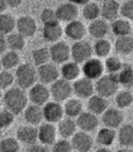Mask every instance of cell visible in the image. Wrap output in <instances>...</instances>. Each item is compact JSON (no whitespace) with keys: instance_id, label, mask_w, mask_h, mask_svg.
<instances>
[{"instance_id":"obj_54","label":"cell","mask_w":133,"mask_h":152,"mask_svg":"<svg viewBox=\"0 0 133 152\" xmlns=\"http://www.w3.org/2000/svg\"><path fill=\"white\" fill-rule=\"evenodd\" d=\"M2 138V129H0V140Z\"/></svg>"},{"instance_id":"obj_14","label":"cell","mask_w":133,"mask_h":152,"mask_svg":"<svg viewBox=\"0 0 133 152\" xmlns=\"http://www.w3.org/2000/svg\"><path fill=\"white\" fill-rule=\"evenodd\" d=\"M58 133L55 124L51 122H44L37 128V140L45 146H52L56 140Z\"/></svg>"},{"instance_id":"obj_24","label":"cell","mask_w":133,"mask_h":152,"mask_svg":"<svg viewBox=\"0 0 133 152\" xmlns=\"http://www.w3.org/2000/svg\"><path fill=\"white\" fill-rule=\"evenodd\" d=\"M56 124H57L56 126L57 133H58V135L61 138L71 139L74 135V133L78 130L75 120L66 116L64 117Z\"/></svg>"},{"instance_id":"obj_57","label":"cell","mask_w":133,"mask_h":152,"mask_svg":"<svg viewBox=\"0 0 133 152\" xmlns=\"http://www.w3.org/2000/svg\"><path fill=\"white\" fill-rule=\"evenodd\" d=\"M119 1H121L122 2V1H125V0H119Z\"/></svg>"},{"instance_id":"obj_34","label":"cell","mask_w":133,"mask_h":152,"mask_svg":"<svg viewBox=\"0 0 133 152\" xmlns=\"http://www.w3.org/2000/svg\"><path fill=\"white\" fill-rule=\"evenodd\" d=\"M112 49H113L112 44L106 37L96 39L94 44L92 45L93 53L100 59L106 58L108 55L111 53Z\"/></svg>"},{"instance_id":"obj_15","label":"cell","mask_w":133,"mask_h":152,"mask_svg":"<svg viewBox=\"0 0 133 152\" xmlns=\"http://www.w3.org/2000/svg\"><path fill=\"white\" fill-rule=\"evenodd\" d=\"M57 20L63 23H69L77 19L80 15V10L77 5L70 1L60 4L55 9Z\"/></svg>"},{"instance_id":"obj_3","label":"cell","mask_w":133,"mask_h":152,"mask_svg":"<svg viewBox=\"0 0 133 152\" xmlns=\"http://www.w3.org/2000/svg\"><path fill=\"white\" fill-rule=\"evenodd\" d=\"M95 93L107 99L114 96L120 90V84L118 83L116 74L106 73L103 74L94 83Z\"/></svg>"},{"instance_id":"obj_33","label":"cell","mask_w":133,"mask_h":152,"mask_svg":"<svg viewBox=\"0 0 133 152\" xmlns=\"http://www.w3.org/2000/svg\"><path fill=\"white\" fill-rule=\"evenodd\" d=\"M82 15L86 21L91 22L95 19L101 17V5L100 3L94 1V0H90L87 3L82 6Z\"/></svg>"},{"instance_id":"obj_21","label":"cell","mask_w":133,"mask_h":152,"mask_svg":"<svg viewBox=\"0 0 133 152\" xmlns=\"http://www.w3.org/2000/svg\"><path fill=\"white\" fill-rule=\"evenodd\" d=\"M16 139L21 144L30 146L37 142V128L30 124L22 125L16 130Z\"/></svg>"},{"instance_id":"obj_46","label":"cell","mask_w":133,"mask_h":152,"mask_svg":"<svg viewBox=\"0 0 133 152\" xmlns=\"http://www.w3.org/2000/svg\"><path fill=\"white\" fill-rule=\"evenodd\" d=\"M40 20L43 23V25L52 24L54 22H59L58 20H57L55 10H53L50 7H46V8L42 10V12L40 14Z\"/></svg>"},{"instance_id":"obj_5","label":"cell","mask_w":133,"mask_h":152,"mask_svg":"<svg viewBox=\"0 0 133 152\" xmlns=\"http://www.w3.org/2000/svg\"><path fill=\"white\" fill-rule=\"evenodd\" d=\"M92 45L85 39L75 41L71 46V59L80 64L92 57Z\"/></svg>"},{"instance_id":"obj_36","label":"cell","mask_w":133,"mask_h":152,"mask_svg":"<svg viewBox=\"0 0 133 152\" xmlns=\"http://www.w3.org/2000/svg\"><path fill=\"white\" fill-rule=\"evenodd\" d=\"M0 61H1L3 69L11 71L20 64V56L18 54V52L7 50L1 55Z\"/></svg>"},{"instance_id":"obj_18","label":"cell","mask_w":133,"mask_h":152,"mask_svg":"<svg viewBox=\"0 0 133 152\" xmlns=\"http://www.w3.org/2000/svg\"><path fill=\"white\" fill-rule=\"evenodd\" d=\"M37 23L34 18L30 15H23L20 16L15 23L16 31L21 34L26 38L33 37L37 32Z\"/></svg>"},{"instance_id":"obj_23","label":"cell","mask_w":133,"mask_h":152,"mask_svg":"<svg viewBox=\"0 0 133 152\" xmlns=\"http://www.w3.org/2000/svg\"><path fill=\"white\" fill-rule=\"evenodd\" d=\"M64 34V28L61 26L60 22L44 25L43 38L47 43L53 44L57 41H60Z\"/></svg>"},{"instance_id":"obj_27","label":"cell","mask_w":133,"mask_h":152,"mask_svg":"<svg viewBox=\"0 0 133 152\" xmlns=\"http://www.w3.org/2000/svg\"><path fill=\"white\" fill-rule=\"evenodd\" d=\"M110 29L116 37L131 34L132 24L124 17H118L110 24Z\"/></svg>"},{"instance_id":"obj_45","label":"cell","mask_w":133,"mask_h":152,"mask_svg":"<svg viewBox=\"0 0 133 152\" xmlns=\"http://www.w3.org/2000/svg\"><path fill=\"white\" fill-rule=\"evenodd\" d=\"M121 16L133 23V0H125L121 4Z\"/></svg>"},{"instance_id":"obj_25","label":"cell","mask_w":133,"mask_h":152,"mask_svg":"<svg viewBox=\"0 0 133 152\" xmlns=\"http://www.w3.org/2000/svg\"><path fill=\"white\" fill-rule=\"evenodd\" d=\"M24 118L27 124L37 126L43 122L44 115H43V110L41 106H38L35 104L31 103L27 105L24 110Z\"/></svg>"},{"instance_id":"obj_19","label":"cell","mask_w":133,"mask_h":152,"mask_svg":"<svg viewBox=\"0 0 133 152\" xmlns=\"http://www.w3.org/2000/svg\"><path fill=\"white\" fill-rule=\"evenodd\" d=\"M110 24L103 18L99 17L93 21H91L87 26L88 34H90L93 39H100L106 37L110 33Z\"/></svg>"},{"instance_id":"obj_38","label":"cell","mask_w":133,"mask_h":152,"mask_svg":"<svg viewBox=\"0 0 133 152\" xmlns=\"http://www.w3.org/2000/svg\"><path fill=\"white\" fill-rule=\"evenodd\" d=\"M16 20L11 14L2 13L0 14V34L7 35L15 29Z\"/></svg>"},{"instance_id":"obj_53","label":"cell","mask_w":133,"mask_h":152,"mask_svg":"<svg viewBox=\"0 0 133 152\" xmlns=\"http://www.w3.org/2000/svg\"><path fill=\"white\" fill-rule=\"evenodd\" d=\"M94 1H96V2H98V3H102L103 1H105V0H94Z\"/></svg>"},{"instance_id":"obj_56","label":"cell","mask_w":133,"mask_h":152,"mask_svg":"<svg viewBox=\"0 0 133 152\" xmlns=\"http://www.w3.org/2000/svg\"><path fill=\"white\" fill-rule=\"evenodd\" d=\"M131 34H132V36H133V26H132V32H131Z\"/></svg>"},{"instance_id":"obj_12","label":"cell","mask_w":133,"mask_h":152,"mask_svg":"<svg viewBox=\"0 0 133 152\" xmlns=\"http://www.w3.org/2000/svg\"><path fill=\"white\" fill-rule=\"evenodd\" d=\"M44 120L47 122L56 124L64 117V108L61 102L49 101L42 106Z\"/></svg>"},{"instance_id":"obj_8","label":"cell","mask_w":133,"mask_h":152,"mask_svg":"<svg viewBox=\"0 0 133 152\" xmlns=\"http://www.w3.org/2000/svg\"><path fill=\"white\" fill-rule=\"evenodd\" d=\"M72 93L76 98L81 100H87L95 93L94 81L86 77H80L72 83Z\"/></svg>"},{"instance_id":"obj_44","label":"cell","mask_w":133,"mask_h":152,"mask_svg":"<svg viewBox=\"0 0 133 152\" xmlns=\"http://www.w3.org/2000/svg\"><path fill=\"white\" fill-rule=\"evenodd\" d=\"M52 150L54 152H70L72 151V147L70 139L61 138L56 139L52 145Z\"/></svg>"},{"instance_id":"obj_49","label":"cell","mask_w":133,"mask_h":152,"mask_svg":"<svg viewBox=\"0 0 133 152\" xmlns=\"http://www.w3.org/2000/svg\"><path fill=\"white\" fill-rule=\"evenodd\" d=\"M23 1L24 0H6V3L7 5V7L15 9V8H17L20 7L22 5Z\"/></svg>"},{"instance_id":"obj_6","label":"cell","mask_w":133,"mask_h":152,"mask_svg":"<svg viewBox=\"0 0 133 152\" xmlns=\"http://www.w3.org/2000/svg\"><path fill=\"white\" fill-rule=\"evenodd\" d=\"M82 64V73L90 80L96 81L105 72L104 64L98 57H91Z\"/></svg>"},{"instance_id":"obj_26","label":"cell","mask_w":133,"mask_h":152,"mask_svg":"<svg viewBox=\"0 0 133 152\" xmlns=\"http://www.w3.org/2000/svg\"><path fill=\"white\" fill-rule=\"evenodd\" d=\"M87 100V110L97 116L102 115L109 107L108 99L97 93H94Z\"/></svg>"},{"instance_id":"obj_55","label":"cell","mask_w":133,"mask_h":152,"mask_svg":"<svg viewBox=\"0 0 133 152\" xmlns=\"http://www.w3.org/2000/svg\"><path fill=\"white\" fill-rule=\"evenodd\" d=\"M3 68H2V65H1V61H0V71H1Z\"/></svg>"},{"instance_id":"obj_10","label":"cell","mask_w":133,"mask_h":152,"mask_svg":"<svg viewBox=\"0 0 133 152\" xmlns=\"http://www.w3.org/2000/svg\"><path fill=\"white\" fill-rule=\"evenodd\" d=\"M72 150L79 152H88L91 150L94 145V140L90 132L77 130L70 139Z\"/></svg>"},{"instance_id":"obj_22","label":"cell","mask_w":133,"mask_h":152,"mask_svg":"<svg viewBox=\"0 0 133 152\" xmlns=\"http://www.w3.org/2000/svg\"><path fill=\"white\" fill-rule=\"evenodd\" d=\"M60 70V77L72 83L76 79H78L82 74V68L80 66V64L72 61H67L61 64Z\"/></svg>"},{"instance_id":"obj_35","label":"cell","mask_w":133,"mask_h":152,"mask_svg":"<svg viewBox=\"0 0 133 152\" xmlns=\"http://www.w3.org/2000/svg\"><path fill=\"white\" fill-rule=\"evenodd\" d=\"M7 38V48L8 50L19 52L22 51L26 47V37L23 36L21 34L18 32H12L6 35Z\"/></svg>"},{"instance_id":"obj_41","label":"cell","mask_w":133,"mask_h":152,"mask_svg":"<svg viewBox=\"0 0 133 152\" xmlns=\"http://www.w3.org/2000/svg\"><path fill=\"white\" fill-rule=\"evenodd\" d=\"M21 150V143L16 138L6 137L0 140V152H18Z\"/></svg>"},{"instance_id":"obj_4","label":"cell","mask_w":133,"mask_h":152,"mask_svg":"<svg viewBox=\"0 0 133 152\" xmlns=\"http://www.w3.org/2000/svg\"><path fill=\"white\" fill-rule=\"evenodd\" d=\"M50 85L49 90L53 101L62 103L72 96V84L71 82L58 78Z\"/></svg>"},{"instance_id":"obj_2","label":"cell","mask_w":133,"mask_h":152,"mask_svg":"<svg viewBox=\"0 0 133 152\" xmlns=\"http://www.w3.org/2000/svg\"><path fill=\"white\" fill-rule=\"evenodd\" d=\"M37 81V71L34 65L25 63L20 64L16 67L15 82L17 83L18 87L24 90H28L34 83H36Z\"/></svg>"},{"instance_id":"obj_28","label":"cell","mask_w":133,"mask_h":152,"mask_svg":"<svg viewBox=\"0 0 133 152\" xmlns=\"http://www.w3.org/2000/svg\"><path fill=\"white\" fill-rule=\"evenodd\" d=\"M119 144L124 148L133 147V124L123 123L118 128L117 139Z\"/></svg>"},{"instance_id":"obj_50","label":"cell","mask_w":133,"mask_h":152,"mask_svg":"<svg viewBox=\"0 0 133 152\" xmlns=\"http://www.w3.org/2000/svg\"><path fill=\"white\" fill-rule=\"evenodd\" d=\"M7 8V5L6 3V0H0V14L5 13Z\"/></svg>"},{"instance_id":"obj_20","label":"cell","mask_w":133,"mask_h":152,"mask_svg":"<svg viewBox=\"0 0 133 152\" xmlns=\"http://www.w3.org/2000/svg\"><path fill=\"white\" fill-rule=\"evenodd\" d=\"M121 15V3L119 0H105L101 3V17L110 23Z\"/></svg>"},{"instance_id":"obj_43","label":"cell","mask_w":133,"mask_h":152,"mask_svg":"<svg viewBox=\"0 0 133 152\" xmlns=\"http://www.w3.org/2000/svg\"><path fill=\"white\" fill-rule=\"evenodd\" d=\"M15 115L7 109H0V129L9 128L15 121Z\"/></svg>"},{"instance_id":"obj_39","label":"cell","mask_w":133,"mask_h":152,"mask_svg":"<svg viewBox=\"0 0 133 152\" xmlns=\"http://www.w3.org/2000/svg\"><path fill=\"white\" fill-rule=\"evenodd\" d=\"M104 59H105V61L103 62L104 69L107 72V73L116 74L124 64V63L121 61V59L118 55L110 54Z\"/></svg>"},{"instance_id":"obj_13","label":"cell","mask_w":133,"mask_h":152,"mask_svg":"<svg viewBox=\"0 0 133 152\" xmlns=\"http://www.w3.org/2000/svg\"><path fill=\"white\" fill-rule=\"evenodd\" d=\"M64 34L73 42L85 39L86 35L88 34L87 26L77 18L66 23V26L64 28Z\"/></svg>"},{"instance_id":"obj_31","label":"cell","mask_w":133,"mask_h":152,"mask_svg":"<svg viewBox=\"0 0 133 152\" xmlns=\"http://www.w3.org/2000/svg\"><path fill=\"white\" fill-rule=\"evenodd\" d=\"M115 52L122 56L129 55L133 53V36L132 34L117 37L113 45Z\"/></svg>"},{"instance_id":"obj_17","label":"cell","mask_w":133,"mask_h":152,"mask_svg":"<svg viewBox=\"0 0 133 152\" xmlns=\"http://www.w3.org/2000/svg\"><path fill=\"white\" fill-rule=\"evenodd\" d=\"M77 128L80 130L86 132H93L99 128L100 120L97 115L91 113V111L83 110L75 120Z\"/></svg>"},{"instance_id":"obj_40","label":"cell","mask_w":133,"mask_h":152,"mask_svg":"<svg viewBox=\"0 0 133 152\" xmlns=\"http://www.w3.org/2000/svg\"><path fill=\"white\" fill-rule=\"evenodd\" d=\"M32 60L35 67H38L50 62L51 59H50L49 48L40 47V48L34 49L32 52Z\"/></svg>"},{"instance_id":"obj_47","label":"cell","mask_w":133,"mask_h":152,"mask_svg":"<svg viewBox=\"0 0 133 152\" xmlns=\"http://www.w3.org/2000/svg\"><path fill=\"white\" fill-rule=\"evenodd\" d=\"M27 147H28L27 150L32 151V152H45V151L48 150L47 146H45L40 142L38 144H37V142H35V143H34V144H32L30 146H27Z\"/></svg>"},{"instance_id":"obj_42","label":"cell","mask_w":133,"mask_h":152,"mask_svg":"<svg viewBox=\"0 0 133 152\" xmlns=\"http://www.w3.org/2000/svg\"><path fill=\"white\" fill-rule=\"evenodd\" d=\"M15 83V74L10 70L2 69L0 71V89L6 91L12 87Z\"/></svg>"},{"instance_id":"obj_11","label":"cell","mask_w":133,"mask_h":152,"mask_svg":"<svg viewBox=\"0 0 133 152\" xmlns=\"http://www.w3.org/2000/svg\"><path fill=\"white\" fill-rule=\"evenodd\" d=\"M37 79L44 84H51L55 80L60 78V70L57 64L53 63H46L43 65L36 67Z\"/></svg>"},{"instance_id":"obj_32","label":"cell","mask_w":133,"mask_h":152,"mask_svg":"<svg viewBox=\"0 0 133 152\" xmlns=\"http://www.w3.org/2000/svg\"><path fill=\"white\" fill-rule=\"evenodd\" d=\"M116 77L120 86L125 89L133 88V66L124 64L121 69L116 73Z\"/></svg>"},{"instance_id":"obj_9","label":"cell","mask_w":133,"mask_h":152,"mask_svg":"<svg viewBox=\"0 0 133 152\" xmlns=\"http://www.w3.org/2000/svg\"><path fill=\"white\" fill-rule=\"evenodd\" d=\"M28 90V100L33 104L42 107L51 99L50 90L46 86V84H44L42 83H36Z\"/></svg>"},{"instance_id":"obj_37","label":"cell","mask_w":133,"mask_h":152,"mask_svg":"<svg viewBox=\"0 0 133 152\" xmlns=\"http://www.w3.org/2000/svg\"><path fill=\"white\" fill-rule=\"evenodd\" d=\"M114 96L116 106L121 110L129 108L133 104V94L129 89L119 90Z\"/></svg>"},{"instance_id":"obj_58","label":"cell","mask_w":133,"mask_h":152,"mask_svg":"<svg viewBox=\"0 0 133 152\" xmlns=\"http://www.w3.org/2000/svg\"><path fill=\"white\" fill-rule=\"evenodd\" d=\"M132 60H133V53H132Z\"/></svg>"},{"instance_id":"obj_52","label":"cell","mask_w":133,"mask_h":152,"mask_svg":"<svg viewBox=\"0 0 133 152\" xmlns=\"http://www.w3.org/2000/svg\"><path fill=\"white\" fill-rule=\"evenodd\" d=\"M2 98H3V93H2V90L0 89V101L2 100Z\"/></svg>"},{"instance_id":"obj_7","label":"cell","mask_w":133,"mask_h":152,"mask_svg":"<svg viewBox=\"0 0 133 152\" xmlns=\"http://www.w3.org/2000/svg\"><path fill=\"white\" fill-rule=\"evenodd\" d=\"M49 53L51 61L55 64H63L71 59V46L62 40L53 43Z\"/></svg>"},{"instance_id":"obj_1","label":"cell","mask_w":133,"mask_h":152,"mask_svg":"<svg viewBox=\"0 0 133 152\" xmlns=\"http://www.w3.org/2000/svg\"><path fill=\"white\" fill-rule=\"evenodd\" d=\"M2 100L6 109L13 112L15 115L21 114L28 105L29 102L26 90L18 86H12L6 90V92L3 94Z\"/></svg>"},{"instance_id":"obj_51","label":"cell","mask_w":133,"mask_h":152,"mask_svg":"<svg viewBox=\"0 0 133 152\" xmlns=\"http://www.w3.org/2000/svg\"><path fill=\"white\" fill-rule=\"evenodd\" d=\"M68 1H70L75 5H77V6H83L85 3H87L88 1H90V0H68Z\"/></svg>"},{"instance_id":"obj_29","label":"cell","mask_w":133,"mask_h":152,"mask_svg":"<svg viewBox=\"0 0 133 152\" xmlns=\"http://www.w3.org/2000/svg\"><path fill=\"white\" fill-rule=\"evenodd\" d=\"M64 116L76 119L80 114L84 110V106L83 103V100L78 98H69L64 102L63 105Z\"/></svg>"},{"instance_id":"obj_30","label":"cell","mask_w":133,"mask_h":152,"mask_svg":"<svg viewBox=\"0 0 133 152\" xmlns=\"http://www.w3.org/2000/svg\"><path fill=\"white\" fill-rule=\"evenodd\" d=\"M116 139H117L116 129L104 126L103 128H101L97 131L96 137H95V141L100 146L110 147L115 142Z\"/></svg>"},{"instance_id":"obj_59","label":"cell","mask_w":133,"mask_h":152,"mask_svg":"<svg viewBox=\"0 0 133 152\" xmlns=\"http://www.w3.org/2000/svg\"><path fill=\"white\" fill-rule=\"evenodd\" d=\"M132 89H133V88H132ZM132 91V94H133V90H132V91Z\"/></svg>"},{"instance_id":"obj_48","label":"cell","mask_w":133,"mask_h":152,"mask_svg":"<svg viewBox=\"0 0 133 152\" xmlns=\"http://www.w3.org/2000/svg\"><path fill=\"white\" fill-rule=\"evenodd\" d=\"M7 50H8V48H7L6 35L0 34V56H1Z\"/></svg>"},{"instance_id":"obj_16","label":"cell","mask_w":133,"mask_h":152,"mask_svg":"<svg viewBox=\"0 0 133 152\" xmlns=\"http://www.w3.org/2000/svg\"><path fill=\"white\" fill-rule=\"evenodd\" d=\"M102 122L103 126L116 129L124 122V113L119 108L108 107L102 114Z\"/></svg>"}]
</instances>
